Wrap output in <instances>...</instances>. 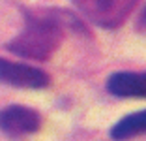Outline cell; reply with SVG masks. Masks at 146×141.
<instances>
[{
    "instance_id": "obj_6",
    "label": "cell",
    "mask_w": 146,
    "mask_h": 141,
    "mask_svg": "<svg viewBox=\"0 0 146 141\" xmlns=\"http://www.w3.org/2000/svg\"><path fill=\"white\" fill-rule=\"evenodd\" d=\"M144 134H146V109L125 115L111 130V137L116 141H125L137 136H144Z\"/></svg>"
},
{
    "instance_id": "obj_4",
    "label": "cell",
    "mask_w": 146,
    "mask_h": 141,
    "mask_svg": "<svg viewBox=\"0 0 146 141\" xmlns=\"http://www.w3.org/2000/svg\"><path fill=\"white\" fill-rule=\"evenodd\" d=\"M39 128L41 117L36 109L25 105H8L0 109V130L11 139H23Z\"/></svg>"
},
{
    "instance_id": "obj_5",
    "label": "cell",
    "mask_w": 146,
    "mask_h": 141,
    "mask_svg": "<svg viewBox=\"0 0 146 141\" xmlns=\"http://www.w3.org/2000/svg\"><path fill=\"white\" fill-rule=\"evenodd\" d=\"M107 90L118 98H146V72H116L107 79Z\"/></svg>"
},
{
    "instance_id": "obj_1",
    "label": "cell",
    "mask_w": 146,
    "mask_h": 141,
    "mask_svg": "<svg viewBox=\"0 0 146 141\" xmlns=\"http://www.w3.org/2000/svg\"><path fill=\"white\" fill-rule=\"evenodd\" d=\"M84 30L71 11L58 8L51 9H30L26 11L25 28L19 36L8 43V51L32 60H45L60 47L64 28Z\"/></svg>"
},
{
    "instance_id": "obj_3",
    "label": "cell",
    "mask_w": 146,
    "mask_h": 141,
    "mask_svg": "<svg viewBox=\"0 0 146 141\" xmlns=\"http://www.w3.org/2000/svg\"><path fill=\"white\" fill-rule=\"evenodd\" d=\"M0 83L15 89H45L51 85V77L39 68H34L25 62L0 58Z\"/></svg>"
},
{
    "instance_id": "obj_2",
    "label": "cell",
    "mask_w": 146,
    "mask_h": 141,
    "mask_svg": "<svg viewBox=\"0 0 146 141\" xmlns=\"http://www.w3.org/2000/svg\"><path fill=\"white\" fill-rule=\"evenodd\" d=\"M71 2L101 28H118L139 4V0H71Z\"/></svg>"
},
{
    "instance_id": "obj_7",
    "label": "cell",
    "mask_w": 146,
    "mask_h": 141,
    "mask_svg": "<svg viewBox=\"0 0 146 141\" xmlns=\"http://www.w3.org/2000/svg\"><path fill=\"white\" fill-rule=\"evenodd\" d=\"M141 26H142V30H146V6L141 13Z\"/></svg>"
}]
</instances>
